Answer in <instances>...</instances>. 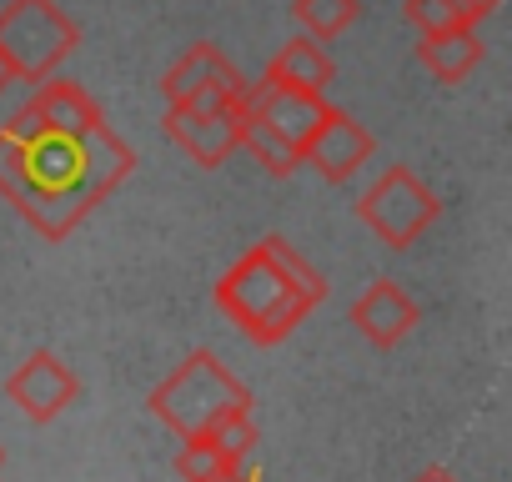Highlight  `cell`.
Here are the masks:
<instances>
[{
  "mask_svg": "<svg viewBox=\"0 0 512 482\" xmlns=\"http://www.w3.org/2000/svg\"><path fill=\"white\" fill-rule=\"evenodd\" d=\"M136 166V151L106 126L11 131L0 126V196L46 241H66Z\"/></svg>",
  "mask_w": 512,
  "mask_h": 482,
  "instance_id": "obj_1",
  "label": "cell"
},
{
  "mask_svg": "<svg viewBox=\"0 0 512 482\" xmlns=\"http://www.w3.org/2000/svg\"><path fill=\"white\" fill-rule=\"evenodd\" d=\"M327 297V277L292 247L287 236H267L216 282V307L256 347L287 342L302 317Z\"/></svg>",
  "mask_w": 512,
  "mask_h": 482,
  "instance_id": "obj_2",
  "label": "cell"
},
{
  "mask_svg": "<svg viewBox=\"0 0 512 482\" xmlns=\"http://www.w3.org/2000/svg\"><path fill=\"white\" fill-rule=\"evenodd\" d=\"M146 407L181 437L206 432L211 422L231 417V412H251V392L246 382H236L216 352H191L166 382L151 387Z\"/></svg>",
  "mask_w": 512,
  "mask_h": 482,
  "instance_id": "obj_3",
  "label": "cell"
},
{
  "mask_svg": "<svg viewBox=\"0 0 512 482\" xmlns=\"http://www.w3.org/2000/svg\"><path fill=\"white\" fill-rule=\"evenodd\" d=\"M81 46V26L56 0H11L0 11V66L16 86H41Z\"/></svg>",
  "mask_w": 512,
  "mask_h": 482,
  "instance_id": "obj_4",
  "label": "cell"
},
{
  "mask_svg": "<svg viewBox=\"0 0 512 482\" xmlns=\"http://www.w3.org/2000/svg\"><path fill=\"white\" fill-rule=\"evenodd\" d=\"M437 211H442V201L417 181L412 166H392V171H382V176L362 191V201H357V216L387 241L392 252H407L412 241L437 221Z\"/></svg>",
  "mask_w": 512,
  "mask_h": 482,
  "instance_id": "obj_5",
  "label": "cell"
},
{
  "mask_svg": "<svg viewBox=\"0 0 512 482\" xmlns=\"http://www.w3.org/2000/svg\"><path fill=\"white\" fill-rule=\"evenodd\" d=\"M241 101H226V106H166V136L206 171H216L231 151H241Z\"/></svg>",
  "mask_w": 512,
  "mask_h": 482,
  "instance_id": "obj_6",
  "label": "cell"
},
{
  "mask_svg": "<svg viewBox=\"0 0 512 482\" xmlns=\"http://www.w3.org/2000/svg\"><path fill=\"white\" fill-rule=\"evenodd\" d=\"M246 91V76L211 46V41H196L166 76H161V96L166 106H226Z\"/></svg>",
  "mask_w": 512,
  "mask_h": 482,
  "instance_id": "obj_7",
  "label": "cell"
},
{
  "mask_svg": "<svg viewBox=\"0 0 512 482\" xmlns=\"http://www.w3.org/2000/svg\"><path fill=\"white\" fill-rule=\"evenodd\" d=\"M246 111L262 121L297 161H302V151H307V141L317 136V126L327 121V101L317 96V91H292V86H272V81H262V86H246Z\"/></svg>",
  "mask_w": 512,
  "mask_h": 482,
  "instance_id": "obj_8",
  "label": "cell"
},
{
  "mask_svg": "<svg viewBox=\"0 0 512 482\" xmlns=\"http://www.w3.org/2000/svg\"><path fill=\"white\" fill-rule=\"evenodd\" d=\"M81 382L76 372L56 357V352H31L11 377H6V397L26 412V422H51L76 402Z\"/></svg>",
  "mask_w": 512,
  "mask_h": 482,
  "instance_id": "obj_9",
  "label": "cell"
},
{
  "mask_svg": "<svg viewBox=\"0 0 512 482\" xmlns=\"http://www.w3.org/2000/svg\"><path fill=\"white\" fill-rule=\"evenodd\" d=\"M372 156V131L362 121H352L347 111H327V121L317 126V136L302 151V166L322 171L327 181H352Z\"/></svg>",
  "mask_w": 512,
  "mask_h": 482,
  "instance_id": "obj_10",
  "label": "cell"
},
{
  "mask_svg": "<svg viewBox=\"0 0 512 482\" xmlns=\"http://www.w3.org/2000/svg\"><path fill=\"white\" fill-rule=\"evenodd\" d=\"M352 327H357L372 347H397V342L417 327V302H412L397 282H372V287L352 302Z\"/></svg>",
  "mask_w": 512,
  "mask_h": 482,
  "instance_id": "obj_11",
  "label": "cell"
},
{
  "mask_svg": "<svg viewBox=\"0 0 512 482\" xmlns=\"http://www.w3.org/2000/svg\"><path fill=\"white\" fill-rule=\"evenodd\" d=\"M482 56H487V46L477 41V26L437 31V36H422V46H417V61H422V66L432 71V81H442V86L467 81V76L482 66Z\"/></svg>",
  "mask_w": 512,
  "mask_h": 482,
  "instance_id": "obj_12",
  "label": "cell"
},
{
  "mask_svg": "<svg viewBox=\"0 0 512 482\" xmlns=\"http://www.w3.org/2000/svg\"><path fill=\"white\" fill-rule=\"evenodd\" d=\"M262 81H272V86H292V91H327L332 86V56L312 41V36H297V41H287L272 61H267V76Z\"/></svg>",
  "mask_w": 512,
  "mask_h": 482,
  "instance_id": "obj_13",
  "label": "cell"
},
{
  "mask_svg": "<svg viewBox=\"0 0 512 482\" xmlns=\"http://www.w3.org/2000/svg\"><path fill=\"white\" fill-rule=\"evenodd\" d=\"M292 16L312 41H337L347 26H357L362 0H292Z\"/></svg>",
  "mask_w": 512,
  "mask_h": 482,
  "instance_id": "obj_14",
  "label": "cell"
},
{
  "mask_svg": "<svg viewBox=\"0 0 512 482\" xmlns=\"http://www.w3.org/2000/svg\"><path fill=\"white\" fill-rule=\"evenodd\" d=\"M176 472H181V482H226V477L241 472V462L231 452H221L211 437H186V447L176 457Z\"/></svg>",
  "mask_w": 512,
  "mask_h": 482,
  "instance_id": "obj_15",
  "label": "cell"
},
{
  "mask_svg": "<svg viewBox=\"0 0 512 482\" xmlns=\"http://www.w3.org/2000/svg\"><path fill=\"white\" fill-rule=\"evenodd\" d=\"M241 151H251V156L262 161L272 176H292V171L302 166V161H297V156H292V151H287V146L262 126V121H256V116L246 111V101H241Z\"/></svg>",
  "mask_w": 512,
  "mask_h": 482,
  "instance_id": "obj_16",
  "label": "cell"
},
{
  "mask_svg": "<svg viewBox=\"0 0 512 482\" xmlns=\"http://www.w3.org/2000/svg\"><path fill=\"white\" fill-rule=\"evenodd\" d=\"M407 21L422 31V36H437V31H457L467 26V11H462V0H407Z\"/></svg>",
  "mask_w": 512,
  "mask_h": 482,
  "instance_id": "obj_17",
  "label": "cell"
},
{
  "mask_svg": "<svg viewBox=\"0 0 512 482\" xmlns=\"http://www.w3.org/2000/svg\"><path fill=\"white\" fill-rule=\"evenodd\" d=\"M196 437H211L221 452H231L236 462H246V452L256 447V422H251V412H231V417L211 422V427H206V432H196Z\"/></svg>",
  "mask_w": 512,
  "mask_h": 482,
  "instance_id": "obj_18",
  "label": "cell"
},
{
  "mask_svg": "<svg viewBox=\"0 0 512 482\" xmlns=\"http://www.w3.org/2000/svg\"><path fill=\"white\" fill-rule=\"evenodd\" d=\"M502 6V0H462V11H467V26H477V21H487L492 11Z\"/></svg>",
  "mask_w": 512,
  "mask_h": 482,
  "instance_id": "obj_19",
  "label": "cell"
},
{
  "mask_svg": "<svg viewBox=\"0 0 512 482\" xmlns=\"http://www.w3.org/2000/svg\"><path fill=\"white\" fill-rule=\"evenodd\" d=\"M412 482H457L452 472H442V467H427V472H417Z\"/></svg>",
  "mask_w": 512,
  "mask_h": 482,
  "instance_id": "obj_20",
  "label": "cell"
},
{
  "mask_svg": "<svg viewBox=\"0 0 512 482\" xmlns=\"http://www.w3.org/2000/svg\"><path fill=\"white\" fill-rule=\"evenodd\" d=\"M226 482H262V472H256V467H241L236 477H226Z\"/></svg>",
  "mask_w": 512,
  "mask_h": 482,
  "instance_id": "obj_21",
  "label": "cell"
},
{
  "mask_svg": "<svg viewBox=\"0 0 512 482\" xmlns=\"http://www.w3.org/2000/svg\"><path fill=\"white\" fill-rule=\"evenodd\" d=\"M11 86H16V81H11V71H6V66H0V96H6Z\"/></svg>",
  "mask_w": 512,
  "mask_h": 482,
  "instance_id": "obj_22",
  "label": "cell"
},
{
  "mask_svg": "<svg viewBox=\"0 0 512 482\" xmlns=\"http://www.w3.org/2000/svg\"><path fill=\"white\" fill-rule=\"evenodd\" d=\"M0 462H6V452H0Z\"/></svg>",
  "mask_w": 512,
  "mask_h": 482,
  "instance_id": "obj_23",
  "label": "cell"
}]
</instances>
